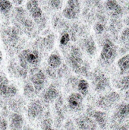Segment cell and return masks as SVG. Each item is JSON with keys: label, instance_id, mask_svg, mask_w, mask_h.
Segmentation results:
<instances>
[{"label": "cell", "instance_id": "6da1fadb", "mask_svg": "<svg viewBox=\"0 0 129 130\" xmlns=\"http://www.w3.org/2000/svg\"><path fill=\"white\" fill-rule=\"evenodd\" d=\"M19 65L28 70L30 66L34 68L40 62V54L39 52L36 50L27 49L23 50L18 56Z\"/></svg>", "mask_w": 129, "mask_h": 130}, {"label": "cell", "instance_id": "7a4b0ae2", "mask_svg": "<svg viewBox=\"0 0 129 130\" xmlns=\"http://www.w3.org/2000/svg\"><path fill=\"white\" fill-rule=\"evenodd\" d=\"M70 64L73 71L77 74H81L84 75H87L88 72V67L84 63L83 59L81 56V53L78 50V48H73L71 54L70 56Z\"/></svg>", "mask_w": 129, "mask_h": 130}, {"label": "cell", "instance_id": "3957f363", "mask_svg": "<svg viewBox=\"0 0 129 130\" xmlns=\"http://www.w3.org/2000/svg\"><path fill=\"white\" fill-rule=\"evenodd\" d=\"M30 80L34 86L36 94H40L44 88L46 82V76L45 73L37 68H32L30 71Z\"/></svg>", "mask_w": 129, "mask_h": 130}, {"label": "cell", "instance_id": "277c9868", "mask_svg": "<svg viewBox=\"0 0 129 130\" xmlns=\"http://www.w3.org/2000/svg\"><path fill=\"white\" fill-rule=\"evenodd\" d=\"M117 55V50L116 45L110 40H106L103 46L100 58L106 64H111L115 60Z\"/></svg>", "mask_w": 129, "mask_h": 130}, {"label": "cell", "instance_id": "5b68a950", "mask_svg": "<svg viewBox=\"0 0 129 130\" xmlns=\"http://www.w3.org/2000/svg\"><path fill=\"white\" fill-rule=\"evenodd\" d=\"M120 100V95L116 92L112 91L106 95L100 96L97 101V105L98 107L103 110H107L111 108V107L117 103Z\"/></svg>", "mask_w": 129, "mask_h": 130}, {"label": "cell", "instance_id": "8992f818", "mask_svg": "<svg viewBox=\"0 0 129 130\" xmlns=\"http://www.w3.org/2000/svg\"><path fill=\"white\" fill-rule=\"evenodd\" d=\"M44 108L39 100H32L27 107V114L30 120L40 119L43 116Z\"/></svg>", "mask_w": 129, "mask_h": 130}, {"label": "cell", "instance_id": "52a82bcc", "mask_svg": "<svg viewBox=\"0 0 129 130\" xmlns=\"http://www.w3.org/2000/svg\"><path fill=\"white\" fill-rule=\"evenodd\" d=\"M87 115L92 117L101 129H106L108 124V116L104 110H97L94 108H88Z\"/></svg>", "mask_w": 129, "mask_h": 130}, {"label": "cell", "instance_id": "ba28073f", "mask_svg": "<svg viewBox=\"0 0 129 130\" xmlns=\"http://www.w3.org/2000/svg\"><path fill=\"white\" fill-rule=\"evenodd\" d=\"M129 116V103H123L119 104L113 116V124L112 126H115L116 129L119 126V123H121L123 120L126 119Z\"/></svg>", "mask_w": 129, "mask_h": 130}, {"label": "cell", "instance_id": "9c48e42d", "mask_svg": "<svg viewBox=\"0 0 129 130\" xmlns=\"http://www.w3.org/2000/svg\"><path fill=\"white\" fill-rule=\"evenodd\" d=\"M84 96L79 92H73L67 98L68 108L74 112L81 111L83 108Z\"/></svg>", "mask_w": 129, "mask_h": 130}, {"label": "cell", "instance_id": "30bf717a", "mask_svg": "<svg viewBox=\"0 0 129 130\" xmlns=\"http://www.w3.org/2000/svg\"><path fill=\"white\" fill-rule=\"evenodd\" d=\"M75 123L80 130H97V123L88 115H81L76 118Z\"/></svg>", "mask_w": 129, "mask_h": 130}, {"label": "cell", "instance_id": "8fae6325", "mask_svg": "<svg viewBox=\"0 0 129 130\" xmlns=\"http://www.w3.org/2000/svg\"><path fill=\"white\" fill-rule=\"evenodd\" d=\"M94 89L97 92H103L109 86L108 78L102 72H96L93 78Z\"/></svg>", "mask_w": 129, "mask_h": 130}, {"label": "cell", "instance_id": "7c38bea8", "mask_svg": "<svg viewBox=\"0 0 129 130\" xmlns=\"http://www.w3.org/2000/svg\"><path fill=\"white\" fill-rule=\"evenodd\" d=\"M9 130H22L24 129V119L21 113H11L8 115Z\"/></svg>", "mask_w": 129, "mask_h": 130}, {"label": "cell", "instance_id": "4fadbf2b", "mask_svg": "<svg viewBox=\"0 0 129 130\" xmlns=\"http://www.w3.org/2000/svg\"><path fill=\"white\" fill-rule=\"evenodd\" d=\"M59 97V91L56 85H50L43 92V100L45 103L49 104L56 101Z\"/></svg>", "mask_w": 129, "mask_h": 130}, {"label": "cell", "instance_id": "5bb4252c", "mask_svg": "<svg viewBox=\"0 0 129 130\" xmlns=\"http://www.w3.org/2000/svg\"><path fill=\"white\" fill-rule=\"evenodd\" d=\"M117 65L122 75H129V54L121 57L118 60Z\"/></svg>", "mask_w": 129, "mask_h": 130}, {"label": "cell", "instance_id": "9a60e30c", "mask_svg": "<svg viewBox=\"0 0 129 130\" xmlns=\"http://www.w3.org/2000/svg\"><path fill=\"white\" fill-rule=\"evenodd\" d=\"M24 107V100L21 98H11L9 99V108H11L13 112L21 113Z\"/></svg>", "mask_w": 129, "mask_h": 130}, {"label": "cell", "instance_id": "2e32d148", "mask_svg": "<svg viewBox=\"0 0 129 130\" xmlns=\"http://www.w3.org/2000/svg\"><path fill=\"white\" fill-rule=\"evenodd\" d=\"M47 62H48V65L49 67L56 69H58L59 67L61 66L62 60L60 55L58 53L55 52V53H52L49 56Z\"/></svg>", "mask_w": 129, "mask_h": 130}, {"label": "cell", "instance_id": "e0dca14e", "mask_svg": "<svg viewBox=\"0 0 129 130\" xmlns=\"http://www.w3.org/2000/svg\"><path fill=\"white\" fill-rule=\"evenodd\" d=\"M106 6L109 11L115 14H120L122 13V8L116 0H106Z\"/></svg>", "mask_w": 129, "mask_h": 130}, {"label": "cell", "instance_id": "ac0fdd59", "mask_svg": "<svg viewBox=\"0 0 129 130\" xmlns=\"http://www.w3.org/2000/svg\"><path fill=\"white\" fill-rule=\"evenodd\" d=\"M24 95L27 98H33L36 94L35 91V88L33 85L32 84L31 82H27L24 84Z\"/></svg>", "mask_w": 129, "mask_h": 130}, {"label": "cell", "instance_id": "d6986e66", "mask_svg": "<svg viewBox=\"0 0 129 130\" xmlns=\"http://www.w3.org/2000/svg\"><path fill=\"white\" fill-rule=\"evenodd\" d=\"M84 46L86 52L90 55V56H94L97 51V46L94 40L92 37H88L86 39L85 43H84Z\"/></svg>", "mask_w": 129, "mask_h": 130}, {"label": "cell", "instance_id": "ffe728a7", "mask_svg": "<svg viewBox=\"0 0 129 130\" xmlns=\"http://www.w3.org/2000/svg\"><path fill=\"white\" fill-rule=\"evenodd\" d=\"M9 82L8 78L5 75H0V97L6 98Z\"/></svg>", "mask_w": 129, "mask_h": 130}, {"label": "cell", "instance_id": "44dd1931", "mask_svg": "<svg viewBox=\"0 0 129 130\" xmlns=\"http://www.w3.org/2000/svg\"><path fill=\"white\" fill-rule=\"evenodd\" d=\"M89 83L86 79L81 78L78 81V86H77V90L79 93H81L84 97L87 95L89 92Z\"/></svg>", "mask_w": 129, "mask_h": 130}, {"label": "cell", "instance_id": "7402d4cb", "mask_svg": "<svg viewBox=\"0 0 129 130\" xmlns=\"http://www.w3.org/2000/svg\"><path fill=\"white\" fill-rule=\"evenodd\" d=\"M78 13H79V11H78L75 8H74L71 6H68V5H66V7L62 11L63 16L65 18H68L70 20L76 18Z\"/></svg>", "mask_w": 129, "mask_h": 130}, {"label": "cell", "instance_id": "603a6c76", "mask_svg": "<svg viewBox=\"0 0 129 130\" xmlns=\"http://www.w3.org/2000/svg\"><path fill=\"white\" fill-rule=\"evenodd\" d=\"M12 3L9 0H0V12L7 14L12 9Z\"/></svg>", "mask_w": 129, "mask_h": 130}, {"label": "cell", "instance_id": "cb8c5ba5", "mask_svg": "<svg viewBox=\"0 0 129 130\" xmlns=\"http://www.w3.org/2000/svg\"><path fill=\"white\" fill-rule=\"evenodd\" d=\"M118 88L122 90H128L129 89V75H124L119 81Z\"/></svg>", "mask_w": 129, "mask_h": 130}, {"label": "cell", "instance_id": "d4e9b609", "mask_svg": "<svg viewBox=\"0 0 129 130\" xmlns=\"http://www.w3.org/2000/svg\"><path fill=\"white\" fill-rule=\"evenodd\" d=\"M17 94V88L16 86H14V85H9L8 88V92H7V95H6V98L8 99H11L16 97Z\"/></svg>", "mask_w": 129, "mask_h": 130}, {"label": "cell", "instance_id": "484cf974", "mask_svg": "<svg viewBox=\"0 0 129 130\" xmlns=\"http://www.w3.org/2000/svg\"><path fill=\"white\" fill-rule=\"evenodd\" d=\"M29 13H30V16L35 20L40 19L42 18V16H43V11H42V9H41V8L40 6L36 7V8H34L33 10H32Z\"/></svg>", "mask_w": 129, "mask_h": 130}, {"label": "cell", "instance_id": "4316f807", "mask_svg": "<svg viewBox=\"0 0 129 130\" xmlns=\"http://www.w3.org/2000/svg\"><path fill=\"white\" fill-rule=\"evenodd\" d=\"M38 6H40L38 0H29V1H27V2L26 4V8H27V11L29 12L31 11L32 10H33L34 8H36Z\"/></svg>", "mask_w": 129, "mask_h": 130}, {"label": "cell", "instance_id": "83f0119b", "mask_svg": "<svg viewBox=\"0 0 129 130\" xmlns=\"http://www.w3.org/2000/svg\"><path fill=\"white\" fill-rule=\"evenodd\" d=\"M9 124L5 116L0 117V130H8Z\"/></svg>", "mask_w": 129, "mask_h": 130}, {"label": "cell", "instance_id": "f1b7e54d", "mask_svg": "<svg viewBox=\"0 0 129 130\" xmlns=\"http://www.w3.org/2000/svg\"><path fill=\"white\" fill-rule=\"evenodd\" d=\"M69 40H70L69 35L68 34H65L62 35V37L61 38V40H60V43H61L62 45H65V44L68 43Z\"/></svg>", "mask_w": 129, "mask_h": 130}, {"label": "cell", "instance_id": "f546056e", "mask_svg": "<svg viewBox=\"0 0 129 130\" xmlns=\"http://www.w3.org/2000/svg\"><path fill=\"white\" fill-rule=\"evenodd\" d=\"M94 30L96 31V33L97 34H101L103 32V30H104V27L103 26V24H97L94 27Z\"/></svg>", "mask_w": 129, "mask_h": 130}, {"label": "cell", "instance_id": "4dcf8cb0", "mask_svg": "<svg viewBox=\"0 0 129 130\" xmlns=\"http://www.w3.org/2000/svg\"><path fill=\"white\" fill-rule=\"evenodd\" d=\"M51 6L54 8H59L60 7V0H51L50 2Z\"/></svg>", "mask_w": 129, "mask_h": 130}, {"label": "cell", "instance_id": "1f68e13d", "mask_svg": "<svg viewBox=\"0 0 129 130\" xmlns=\"http://www.w3.org/2000/svg\"><path fill=\"white\" fill-rule=\"evenodd\" d=\"M122 37L125 40L129 41V28L125 29V30L123 31L122 35Z\"/></svg>", "mask_w": 129, "mask_h": 130}, {"label": "cell", "instance_id": "d6a6232c", "mask_svg": "<svg viewBox=\"0 0 129 130\" xmlns=\"http://www.w3.org/2000/svg\"><path fill=\"white\" fill-rule=\"evenodd\" d=\"M116 130H129V128L126 125H121V126H119L116 129Z\"/></svg>", "mask_w": 129, "mask_h": 130}, {"label": "cell", "instance_id": "836d02e7", "mask_svg": "<svg viewBox=\"0 0 129 130\" xmlns=\"http://www.w3.org/2000/svg\"><path fill=\"white\" fill-rule=\"evenodd\" d=\"M13 1V2L15 4V5H21L22 4V2H23V1L24 0H12Z\"/></svg>", "mask_w": 129, "mask_h": 130}, {"label": "cell", "instance_id": "e575fe53", "mask_svg": "<svg viewBox=\"0 0 129 130\" xmlns=\"http://www.w3.org/2000/svg\"><path fill=\"white\" fill-rule=\"evenodd\" d=\"M23 130H34L33 129H32L31 127H30V126H25V127H24V129Z\"/></svg>", "mask_w": 129, "mask_h": 130}, {"label": "cell", "instance_id": "d590c367", "mask_svg": "<svg viewBox=\"0 0 129 130\" xmlns=\"http://www.w3.org/2000/svg\"><path fill=\"white\" fill-rule=\"evenodd\" d=\"M2 52L0 50V62H2Z\"/></svg>", "mask_w": 129, "mask_h": 130}]
</instances>
